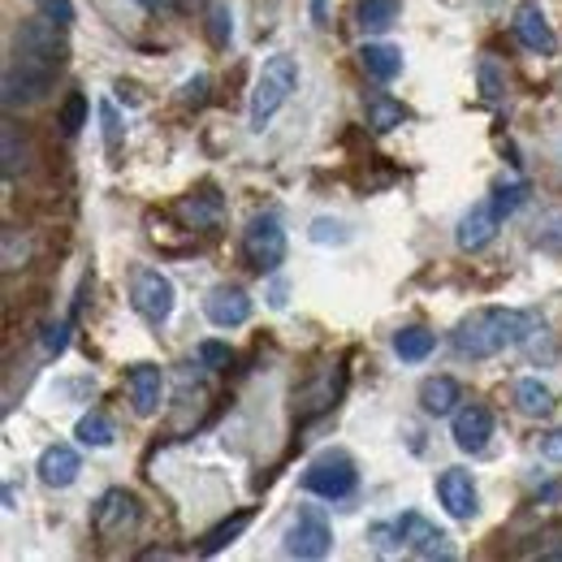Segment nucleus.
Returning <instances> with one entry per match:
<instances>
[{"label": "nucleus", "mask_w": 562, "mask_h": 562, "mask_svg": "<svg viewBox=\"0 0 562 562\" xmlns=\"http://www.w3.org/2000/svg\"><path fill=\"white\" fill-rule=\"evenodd\" d=\"M481 95H485L490 104H497V100L506 95V74L497 70L493 57H481Z\"/></svg>", "instance_id": "29"}, {"label": "nucleus", "mask_w": 562, "mask_h": 562, "mask_svg": "<svg viewBox=\"0 0 562 562\" xmlns=\"http://www.w3.org/2000/svg\"><path fill=\"white\" fill-rule=\"evenodd\" d=\"M437 502H441L446 515L459 519V524L476 519V515H481V493H476L472 472H463V468H446V472L437 476Z\"/></svg>", "instance_id": "11"}, {"label": "nucleus", "mask_w": 562, "mask_h": 562, "mask_svg": "<svg viewBox=\"0 0 562 562\" xmlns=\"http://www.w3.org/2000/svg\"><path fill=\"white\" fill-rule=\"evenodd\" d=\"M44 18H53L57 26H74V18H78V9H74V0H31Z\"/></svg>", "instance_id": "35"}, {"label": "nucleus", "mask_w": 562, "mask_h": 562, "mask_svg": "<svg viewBox=\"0 0 562 562\" xmlns=\"http://www.w3.org/2000/svg\"><path fill=\"white\" fill-rule=\"evenodd\" d=\"M251 524V510H243V515H234V519H225V524H216L209 537H204V546H200V554H216V550H225L229 541H238L243 537V528Z\"/></svg>", "instance_id": "26"}, {"label": "nucleus", "mask_w": 562, "mask_h": 562, "mask_svg": "<svg viewBox=\"0 0 562 562\" xmlns=\"http://www.w3.org/2000/svg\"><path fill=\"white\" fill-rule=\"evenodd\" d=\"M251 312H256L251 294L243 285H234V281H221L204 294V316L216 329H243L251 321Z\"/></svg>", "instance_id": "10"}, {"label": "nucleus", "mask_w": 562, "mask_h": 562, "mask_svg": "<svg viewBox=\"0 0 562 562\" xmlns=\"http://www.w3.org/2000/svg\"><path fill=\"white\" fill-rule=\"evenodd\" d=\"M135 4H143V9H160L165 0H135Z\"/></svg>", "instance_id": "40"}, {"label": "nucleus", "mask_w": 562, "mask_h": 562, "mask_svg": "<svg viewBox=\"0 0 562 562\" xmlns=\"http://www.w3.org/2000/svg\"><path fill=\"white\" fill-rule=\"evenodd\" d=\"M35 472H40V481L48 490H70L74 481H78V472H82V454L74 446H66V441H53V446L40 450Z\"/></svg>", "instance_id": "15"}, {"label": "nucleus", "mask_w": 562, "mask_h": 562, "mask_svg": "<svg viewBox=\"0 0 562 562\" xmlns=\"http://www.w3.org/2000/svg\"><path fill=\"white\" fill-rule=\"evenodd\" d=\"M195 355H200V363H204L209 372H221V368H229V359H234V351H229L225 342H216V338H204V342L195 347Z\"/></svg>", "instance_id": "32"}, {"label": "nucleus", "mask_w": 562, "mask_h": 562, "mask_svg": "<svg viewBox=\"0 0 562 562\" xmlns=\"http://www.w3.org/2000/svg\"><path fill=\"white\" fill-rule=\"evenodd\" d=\"M100 122H104V143H109V156H117L122 147V113L113 100H100Z\"/></svg>", "instance_id": "31"}, {"label": "nucleus", "mask_w": 562, "mask_h": 562, "mask_svg": "<svg viewBox=\"0 0 562 562\" xmlns=\"http://www.w3.org/2000/svg\"><path fill=\"white\" fill-rule=\"evenodd\" d=\"M307 238H312L316 247H347L355 234H351V225L338 221V216H316L312 229H307Z\"/></svg>", "instance_id": "25"}, {"label": "nucleus", "mask_w": 562, "mask_h": 562, "mask_svg": "<svg viewBox=\"0 0 562 562\" xmlns=\"http://www.w3.org/2000/svg\"><path fill=\"white\" fill-rule=\"evenodd\" d=\"M269 303H273V307H285V285H273V299H269Z\"/></svg>", "instance_id": "39"}, {"label": "nucleus", "mask_w": 562, "mask_h": 562, "mask_svg": "<svg viewBox=\"0 0 562 562\" xmlns=\"http://www.w3.org/2000/svg\"><path fill=\"white\" fill-rule=\"evenodd\" d=\"M420 407L424 416H454L459 412V403H463V390H459V381L454 376H446V372H437V376H424L420 381Z\"/></svg>", "instance_id": "17"}, {"label": "nucleus", "mask_w": 562, "mask_h": 562, "mask_svg": "<svg viewBox=\"0 0 562 562\" xmlns=\"http://www.w3.org/2000/svg\"><path fill=\"white\" fill-rule=\"evenodd\" d=\"M209 40L212 48H229V40H234V9L225 0H216L209 9Z\"/></svg>", "instance_id": "27"}, {"label": "nucleus", "mask_w": 562, "mask_h": 562, "mask_svg": "<svg viewBox=\"0 0 562 562\" xmlns=\"http://www.w3.org/2000/svg\"><path fill=\"white\" fill-rule=\"evenodd\" d=\"M524 200H528V187H524V182H502V187H497V195H493V204H497L502 216H510Z\"/></svg>", "instance_id": "34"}, {"label": "nucleus", "mask_w": 562, "mask_h": 562, "mask_svg": "<svg viewBox=\"0 0 562 562\" xmlns=\"http://www.w3.org/2000/svg\"><path fill=\"white\" fill-rule=\"evenodd\" d=\"M281 550L290 554V559H303V562H316L325 559L329 550H334V528H329V519L316 510V506H299V515L285 524V532H281Z\"/></svg>", "instance_id": "5"}, {"label": "nucleus", "mask_w": 562, "mask_h": 562, "mask_svg": "<svg viewBox=\"0 0 562 562\" xmlns=\"http://www.w3.org/2000/svg\"><path fill=\"white\" fill-rule=\"evenodd\" d=\"M363 113H368V126H372L376 135H390L394 126L407 122V109H403L398 100H390V95H372V100L363 104Z\"/></svg>", "instance_id": "24"}, {"label": "nucleus", "mask_w": 562, "mask_h": 562, "mask_svg": "<svg viewBox=\"0 0 562 562\" xmlns=\"http://www.w3.org/2000/svg\"><path fill=\"white\" fill-rule=\"evenodd\" d=\"M355 485H359V472H355V459L347 450H321L307 472H303V490L325 497V502H342L351 497Z\"/></svg>", "instance_id": "4"}, {"label": "nucleus", "mask_w": 562, "mask_h": 562, "mask_svg": "<svg viewBox=\"0 0 562 562\" xmlns=\"http://www.w3.org/2000/svg\"><path fill=\"white\" fill-rule=\"evenodd\" d=\"M243 256H247V265L256 269V273H278L281 265H285V229H281V221L273 212H265V216H256L251 225H247V234H243Z\"/></svg>", "instance_id": "7"}, {"label": "nucleus", "mask_w": 562, "mask_h": 562, "mask_svg": "<svg viewBox=\"0 0 562 562\" xmlns=\"http://www.w3.org/2000/svg\"><path fill=\"white\" fill-rule=\"evenodd\" d=\"M299 91V61L290 53H273L260 74H256V87H251V131L265 135V126L278 117L281 109L290 104V95Z\"/></svg>", "instance_id": "3"}, {"label": "nucleus", "mask_w": 562, "mask_h": 562, "mask_svg": "<svg viewBox=\"0 0 562 562\" xmlns=\"http://www.w3.org/2000/svg\"><path fill=\"white\" fill-rule=\"evenodd\" d=\"M131 303H135V312L147 325H165L173 316V307H178V290H173L169 273H160V269H135Z\"/></svg>", "instance_id": "8"}, {"label": "nucleus", "mask_w": 562, "mask_h": 562, "mask_svg": "<svg viewBox=\"0 0 562 562\" xmlns=\"http://www.w3.org/2000/svg\"><path fill=\"white\" fill-rule=\"evenodd\" d=\"M493 437V412L481 403H468L454 412V446L463 454H481Z\"/></svg>", "instance_id": "16"}, {"label": "nucleus", "mask_w": 562, "mask_h": 562, "mask_svg": "<svg viewBox=\"0 0 562 562\" xmlns=\"http://www.w3.org/2000/svg\"><path fill=\"white\" fill-rule=\"evenodd\" d=\"M182 216H187V225H195V229H212L216 221H221V195H216V187H200V195L191 191L187 200H182Z\"/></svg>", "instance_id": "22"}, {"label": "nucleus", "mask_w": 562, "mask_h": 562, "mask_svg": "<svg viewBox=\"0 0 562 562\" xmlns=\"http://www.w3.org/2000/svg\"><path fill=\"white\" fill-rule=\"evenodd\" d=\"M126 390H131L135 416L151 420V416L160 412V403H165V368H156V363H135L131 376H126Z\"/></svg>", "instance_id": "14"}, {"label": "nucleus", "mask_w": 562, "mask_h": 562, "mask_svg": "<svg viewBox=\"0 0 562 562\" xmlns=\"http://www.w3.org/2000/svg\"><path fill=\"white\" fill-rule=\"evenodd\" d=\"M403 13V0H355V22L363 35H381L398 22Z\"/></svg>", "instance_id": "20"}, {"label": "nucleus", "mask_w": 562, "mask_h": 562, "mask_svg": "<svg viewBox=\"0 0 562 562\" xmlns=\"http://www.w3.org/2000/svg\"><path fill=\"white\" fill-rule=\"evenodd\" d=\"M510 26H515V35H519V44L528 53H541V57H554L559 53V35H554V26H550V18H546V9L537 0L515 4Z\"/></svg>", "instance_id": "12"}, {"label": "nucleus", "mask_w": 562, "mask_h": 562, "mask_svg": "<svg viewBox=\"0 0 562 562\" xmlns=\"http://www.w3.org/2000/svg\"><path fill=\"white\" fill-rule=\"evenodd\" d=\"M139 519H143V506L131 490L100 493V502L91 506V528H95L100 541H122V537H131V532L139 528Z\"/></svg>", "instance_id": "6"}, {"label": "nucleus", "mask_w": 562, "mask_h": 562, "mask_svg": "<svg viewBox=\"0 0 562 562\" xmlns=\"http://www.w3.org/2000/svg\"><path fill=\"white\" fill-rule=\"evenodd\" d=\"M74 437H78V446H87V450H109V446L117 441V428H113V420H109L104 412H82L78 424H74Z\"/></svg>", "instance_id": "21"}, {"label": "nucleus", "mask_w": 562, "mask_h": 562, "mask_svg": "<svg viewBox=\"0 0 562 562\" xmlns=\"http://www.w3.org/2000/svg\"><path fill=\"white\" fill-rule=\"evenodd\" d=\"M432 347H437V338H432L428 329H420V325H407V329L394 334V355H398L403 363H424V359L432 355Z\"/></svg>", "instance_id": "23"}, {"label": "nucleus", "mask_w": 562, "mask_h": 562, "mask_svg": "<svg viewBox=\"0 0 562 562\" xmlns=\"http://www.w3.org/2000/svg\"><path fill=\"white\" fill-rule=\"evenodd\" d=\"M204 91H209V78H204V74H200V78H195V82H187V95H182V100H187V104H195V109H200V104H204Z\"/></svg>", "instance_id": "37"}, {"label": "nucleus", "mask_w": 562, "mask_h": 562, "mask_svg": "<svg viewBox=\"0 0 562 562\" xmlns=\"http://www.w3.org/2000/svg\"><path fill=\"white\" fill-rule=\"evenodd\" d=\"M541 234H537V247L541 251H550V256H562V212H550V216H541V225H537Z\"/></svg>", "instance_id": "30"}, {"label": "nucleus", "mask_w": 562, "mask_h": 562, "mask_svg": "<svg viewBox=\"0 0 562 562\" xmlns=\"http://www.w3.org/2000/svg\"><path fill=\"white\" fill-rule=\"evenodd\" d=\"M22 165H26V147L18 151V126L4 122V178H13Z\"/></svg>", "instance_id": "33"}, {"label": "nucleus", "mask_w": 562, "mask_h": 562, "mask_svg": "<svg viewBox=\"0 0 562 562\" xmlns=\"http://www.w3.org/2000/svg\"><path fill=\"white\" fill-rule=\"evenodd\" d=\"M502 212L493 200H481V204H472V209L459 216V229H454V243H459V251H485L493 238H497V229H502Z\"/></svg>", "instance_id": "13"}, {"label": "nucleus", "mask_w": 562, "mask_h": 562, "mask_svg": "<svg viewBox=\"0 0 562 562\" xmlns=\"http://www.w3.org/2000/svg\"><path fill=\"white\" fill-rule=\"evenodd\" d=\"M61 31L66 26H57L44 13L13 31V57L4 66V109H31L53 91L57 74L66 70V57H70Z\"/></svg>", "instance_id": "1"}, {"label": "nucleus", "mask_w": 562, "mask_h": 562, "mask_svg": "<svg viewBox=\"0 0 562 562\" xmlns=\"http://www.w3.org/2000/svg\"><path fill=\"white\" fill-rule=\"evenodd\" d=\"M325 18H329V4H325V0H312V22L325 26Z\"/></svg>", "instance_id": "38"}, {"label": "nucleus", "mask_w": 562, "mask_h": 562, "mask_svg": "<svg viewBox=\"0 0 562 562\" xmlns=\"http://www.w3.org/2000/svg\"><path fill=\"white\" fill-rule=\"evenodd\" d=\"M394 532H398V541H403L416 559H454L450 537H446L432 519H424L420 510H407V515L394 524Z\"/></svg>", "instance_id": "9"}, {"label": "nucleus", "mask_w": 562, "mask_h": 562, "mask_svg": "<svg viewBox=\"0 0 562 562\" xmlns=\"http://www.w3.org/2000/svg\"><path fill=\"white\" fill-rule=\"evenodd\" d=\"M359 66L368 78H376V82H394L398 74H403V48H394V44H363L359 48Z\"/></svg>", "instance_id": "19"}, {"label": "nucleus", "mask_w": 562, "mask_h": 562, "mask_svg": "<svg viewBox=\"0 0 562 562\" xmlns=\"http://www.w3.org/2000/svg\"><path fill=\"white\" fill-rule=\"evenodd\" d=\"M541 454H546L550 463H562V428H550V432L541 437Z\"/></svg>", "instance_id": "36"}, {"label": "nucleus", "mask_w": 562, "mask_h": 562, "mask_svg": "<svg viewBox=\"0 0 562 562\" xmlns=\"http://www.w3.org/2000/svg\"><path fill=\"white\" fill-rule=\"evenodd\" d=\"M515 407H519V416H528V420H550L554 407H559V394H554L541 376H524V381L515 385Z\"/></svg>", "instance_id": "18"}, {"label": "nucleus", "mask_w": 562, "mask_h": 562, "mask_svg": "<svg viewBox=\"0 0 562 562\" xmlns=\"http://www.w3.org/2000/svg\"><path fill=\"white\" fill-rule=\"evenodd\" d=\"M87 113H91L87 95H82V91H70L66 104H61V131H66V135H78V131L87 126Z\"/></svg>", "instance_id": "28"}, {"label": "nucleus", "mask_w": 562, "mask_h": 562, "mask_svg": "<svg viewBox=\"0 0 562 562\" xmlns=\"http://www.w3.org/2000/svg\"><path fill=\"white\" fill-rule=\"evenodd\" d=\"M532 334V316L515 307H476L454 329V351L463 359H493V355L519 347Z\"/></svg>", "instance_id": "2"}]
</instances>
